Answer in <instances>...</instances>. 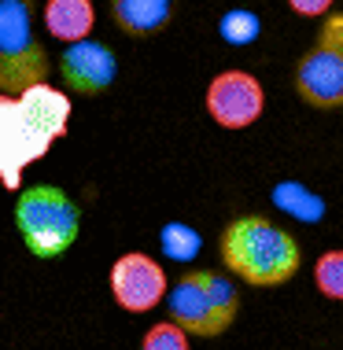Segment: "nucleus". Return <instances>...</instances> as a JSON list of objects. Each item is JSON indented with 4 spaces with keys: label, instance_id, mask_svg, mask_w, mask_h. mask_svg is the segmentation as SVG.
Here are the masks:
<instances>
[{
    "label": "nucleus",
    "instance_id": "1",
    "mask_svg": "<svg viewBox=\"0 0 343 350\" xmlns=\"http://www.w3.org/2000/svg\"><path fill=\"white\" fill-rule=\"evenodd\" d=\"M71 126V96L37 81L23 92H0V181L12 192L23 185V170L34 166Z\"/></svg>",
    "mask_w": 343,
    "mask_h": 350
},
{
    "label": "nucleus",
    "instance_id": "2",
    "mask_svg": "<svg viewBox=\"0 0 343 350\" xmlns=\"http://www.w3.org/2000/svg\"><path fill=\"white\" fill-rule=\"evenodd\" d=\"M225 269L236 280L251 284V288H281L299 273L303 251L299 240L284 229V225L270 221L262 214H240L222 229L218 240Z\"/></svg>",
    "mask_w": 343,
    "mask_h": 350
},
{
    "label": "nucleus",
    "instance_id": "3",
    "mask_svg": "<svg viewBox=\"0 0 343 350\" xmlns=\"http://www.w3.org/2000/svg\"><path fill=\"white\" fill-rule=\"evenodd\" d=\"M15 229L34 258H60L81 232V211L63 188L30 185L15 200Z\"/></svg>",
    "mask_w": 343,
    "mask_h": 350
},
{
    "label": "nucleus",
    "instance_id": "4",
    "mask_svg": "<svg viewBox=\"0 0 343 350\" xmlns=\"http://www.w3.org/2000/svg\"><path fill=\"white\" fill-rule=\"evenodd\" d=\"M166 310L170 321H177L188 336L214 339L240 314V291L222 273L192 269L166 291Z\"/></svg>",
    "mask_w": 343,
    "mask_h": 350
},
{
    "label": "nucleus",
    "instance_id": "5",
    "mask_svg": "<svg viewBox=\"0 0 343 350\" xmlns=\"http://www.w3.org/2000/svg\"><path fill=\"white\" fill-rule=\"evenodd\" d=\"M49 78V55L34 30V0H0V92Z\"/></svg>",
    "mask_w": 343,
    "mask_h": 350
},
{
    "label": "nucleus",
    "instance_id": "6",
    "mask_svg": "<svg viewBox=\"0 0 343 350\" xmlns=\"http://www.w3.org/2000/svg\"><path fill=\"white\" fill-rule=\"evenodd\" d=\"M207 115L222 129H251L266 111V89L251 70H222L207 85Z\"/></svg>",
    "mask_w": 343,
    "mask_h": 350
},
{
    "label": "nucleus",
    "instance_id": "7",
    "mask_svg": "<svg viewBox=\"0 0 343 350\" xmlns=\"http://www.w3.org/2000/svg\"><path fill=\"white\" fill-rule=\"evenodd\" d=\"M295 92L314 111H340L343 107V44L314 41L295 63Z\"/></svg>",
    "mask_w": 343,
    "mask_h": 350
},
{
    "label": "nucleus",
    "instance_id": "8",
    "mask_svg": "<svg viewBox=\"0 0 343 350\" xmlns=\"http://www.w3.org/2000/svg\"><path fill=\"white\" fill-rule=\"evenodd\" d=\"M166 291H170L166 269L159 266L151 254L129 251V254H122V258H114L111 295L122 310H129V314H148V310H155L159 302L166 299Z\"/></svg>",
    "mask_w": 343,
    "mask_h": 350
},
{
    "label": "nucleus",
    "instance_id": "9",
    "mask_svg": "<svg viewBox=\"0 0 343 350\" xmlns=\"http://www.w3.org/2000/svg\"><path fill=\"white\" fill-rule=\"evenodd\" d=\"M60 78L78 96H97V92L111 89L114 78H118V55L103 41H92V37L71 41L60 55Z\"/></svg>",
    "mask_w": 343,
    "mask_h": 350
},
{
    "label": "nucleus",
    "instance_id": "10",
    "mask_svg": "<svg viewBox=\"0 0 343 350\" xmlns=\"http://www.w3.org/2000/svg\"><path fill=\"white\" fill-rule=\"evenodd\" d=\"M177 0H111V18L122 33L151 37L174 18Z\"/></svg>",
    "mask_w": 343,
    "mask_h": 350
},
{
    "label": "nucleus",
    "instance_id": "11",
    "mask_svg": "<svg viewBox=\"0 0 343 350\" xmlns=\"http://www.w3.org/2000/svg\"><path fill=\"white\" fill-rule=\"evenodd\" d=\"M45 30H49L55 41L71 44L81 41V37L92 33L97 26V4L92 0H45Z\"/></svg>",
    "mask_w": 343,
    "mask_h": 350
},
{
    "label": "nucleus",
    "instance_id": "12",
    "mask_svg": "<svg viewBox=\"0 0 343 350\" xmlns=\"http://www.w3.org/2000/svg\"><path fill=\"white\" fill-rule=\"evenodd\" d=\"M270 200H273V206H277L281 214H288V217H295V221H303V225H318L321 217H325V200H321L310 185H303V181L273 185Z\"/></svg>",
    "mask_w": 343,
    "mask_h": 350
},
{
    "label": "nucleus",
    "instance_id": "13",
    "mask_svg": "<svg viewBox=\"0 0 343 350\" xmlns=\"http://www.w3.org/2000/svg\"><path fill=\"white\" fill-rule=\"evenodd\" d=\"M218 33H222L225 44H236V49H244V44H255L262 33V18L251 12V8H233V12H225L218 18Z\"/></svg>",
    "mask_w": 343,
    "mask_h": 350
},
{
    "label": "nucleus",
    "instance_id": "14",
    "mask_svg": "<svg viewBox=\"0 0 343 350\" xmlns=\"http://www.w3.org/2000/svg\"><path fill=\"white\" fill-rule=\"evenodd\" d=\"M159 243H163V254H166V258H174V262L196 258L199 247H203L199 232L192 229V225H185V221H166L163 232H159Z\"/></svg>",
    "mask_w": 343,
    "mask_h": 350
},
{
    "label": "nucleus",
    "instance_id": "15",
    "mask_svg": "<svg viewBox=\"0 0 343 350\" xmlns=\"http://www.w3.org/2000/svg\"><path fill=\"white\" fill-rule=\"evenodd\" d=\"M314 284L325 299L343 302V251H325L314 262Z\"/></svg>",
    "mask_w": 343,
    "mask_h": 350
},
{
    "label": "nucleus",
    "instance_id": "16",
    "mask_svg": "<svg viewBox=\"0 0 343 350\" xmlns=\"http://www.w3.org/2000/svg\"><path fill=\"white\" fill-rule=\"evenodd\" d=\"M140 350H192V347H188V332L177 321H159V325H151L144 332Z\"/></svg>",
    "mask_w": 343,
    "mask_h": 350
},
{
    "label": "nucleus",
    "instance_id": "17",
    "mask_svg": "<svg viewBox=\"0 0 343 350\" xmlns=\"http://www.w3.org/2000/svg\"><path fill=\"white\" fill-rule=\"evenodd\" d=\"M332 4H336V0H288V8L299 18H321V15L332 12Z\"/></svg>",
    "mask_w": 343,
    "mask_h": 350
},
{
    "label": "nucleus",
    "instance_id": "18",
    "mask_svg": "<svg viewBox=\"0 0 343 350\" xmlns=\"http://www.w3.org/2000/svg\"><path fill=\"white\" fill-rule=\"evenodd\" d=\"M318 37H321V41H332V44H343V12H329V15H321Z\"/></svg>",
    "mask_w": 343,
    "mask_h": 350
}]
</instances>
